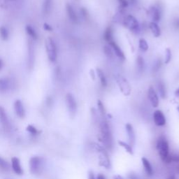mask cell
<instances>
[{
    "instance_id": "1",
    "label": "cell",
    "mask_w": 179,
    "mask_h": 179,
    "mask_svg": "<svg viewBox=\"0 0 179 179\" xmlns=\"http://www.w3.org/2000/svg\"><path fill=\"white\" fill-rule=\"evenodd\" d=\"M100 132L104 148L110 151L113 149V135L110 125L105 118L100 123Z\"/></svg>"
},
{
    "instance_id": "2",
    "label": "cell",
    "mask_w": 179,
    "mask_h": 179,
    "mask_svg": "<svg viewBox=\"0 0 179 179\" xmlns=\"http://www.w3.org/2000/svg\"><path fill=\"white\" fill-rule=\"evenodd\" d=\"M157 150H158V153L160 155L161 160L163 162H165L166 158H167L169 155V143L164 136H160L158 138V141H157L156 145Z\"/></svg>"
},
{
    "instance_id": "3",
    "label": "cell",
    "mask_w": 179,
    "mask_h": 179,
    "mask_svg": "<svg viewBox=\"0 0 179 179\" xmlns=\"http://www.w3.org/2000/svg\"><path fill=\"white\" fill-rule=\"evenodd\" d=\"M94 149L99 153V164L103 167H105L106 169H109L110 167V163L109 158V155H108L107 151H106L104 147L101 145L94 143Z\"/></svg>"
},
{
    "instance_id": "4",
    "label": "cell",
    "mask_w": 179,
    "mask_h": 179,
    "mask_svg": "<svg viewBox=\"0 0 179 179\" xmlns=\"http://www.w3.org/2000/svg\"><path fill=\"white\" fill-rule=\"evenodd\" d=\"M46 48L48 57L51 62H55L57 58V46L51 37H48L46 41Z\"/></svg>"
},
{
    "instance_id": "5",
    "label": "cell",
    "mask_w": 179,
    "mask_h": 179,
    "mask_svg": "<svg viewBox=\"0 0 179 179\" xmlns=\"http://www.w3.org/2000/svg\"><path fill=\"white\" fill-rule=\"evenodd\" d=\"M30 171L33 174H41L43 169V160L41 157H32L30 160Z\"/></svg>"
},
{
    "instance_id": "6",
    "label": "cell",
    "mask_w": 179,
    "mask_h": 179,
    "mask_svg": "<svg viewBox=\"0 0 179 179\" xmlns=\"http://www.w3.org/2000/svg\"><path fill=\"white\" fill-rule=\"evenodd\" d=\"M116 80L120 92L125 96H129L131 94L132 88L127 79L121 75H118L116 77Z\"/></svg>"
},
{
    "instance_id": "7",
    "label": "cell",
    "mask_w": 179,
    "mask_h": 179,
    "mask_svg": "<svg viewBox=\"0 0 179 179\" xmlns=\"http://www.w3.org/2000/svg\"><path fill=\"white\" fill-rule=\"evenodd\" d=\"M123 24L129 31L132 32H138L139 31V23L137 19L132 15H128L125 18Z\"/></svg>"
},
{
    "instance_id": "8",
    "label": "cell",
    "mask_w": 179,
    "mask_h": 179,
    "mask_svg": "<svg viewBox=\"0 0 179 179\" xmlns=\"http://www.w3.org/2000/svg\"><path fill=\"white\" fill-rule=\"evenodd\" d=\"M66 104L70 116L74 117L77 110V104L74 95L72 93H67L66 94Z\"/></svg>"
},
{
    "instance_id": "9",
    "label": "cell",
    "mask_w": 179,
    "mask_h": 179,
    "mask_svg": "<svg viewBox=\"0 0 179 179\" xmlns=\"http://www.w3.org/2000/svg\"><path fill=\"white\" fill-rule=\"evenodd\" d=\"M34 64V48L32 43V40L30 39L28 42V57H27V65L29 69H32Z\"/></svg>"
},
{
    "instance_id": "10",
    "label": "cell",
    "mask_w": 179,
    "mask_h": 179,
    "mask_svg": "<svg viewBox=\"0 0 179 179\" xmlns=\"http://www.w3.org/2000/svg\"><path fill=\"white\" fill-rule=\"evenodd\" d=\"M148 97L152 107L157 108L159 106V97L153 88L151 86L148 90Z\"/></svg>"
},
{
    "instance_id": "11",
    "label": "cell",
    "mask_w": 179,
    "mask_h": 179,
    "mask_svg": "<svg viewBox=\"0 0 179 179\" xmlns=\"http://www.w3.org/2000/svg\"><path fill=\"white\" fill-rule=\"evenodd\" d=\"M153 120L155 124L159 127H162L166 124V118L164 113L160 110H157L154 112Z\"/></svg>"
},
{
    "instance_id": "12",
    "label": "cell",
    "mask_w": 179,
    "mask_h": 179,
    "mask_svg": "<svg viewBox=\"0 0 179 179\" xmlns=\"http://www.w3.org/2000/svg\"><path fill=\"white\" fill-rule=\"evenodd\" d=\"M149 15L152 20V22L158 23L161 19V12L156 6H151L149 9Z\"/></svg>"
},
{
    "instance_id": "13",
    "label": "cell",
    "mask_w": 179,
    "mask_h": 179,
    "mask_svg": "<svg viewBox=\"0 0 179 179\" xmlns=\"http://www.w3.org/2000/svg\"><path fill=\"white\" fill-rule=\"evenodd\" d=\"M0 122L5 129H9L11 128V125L6 110L2 107H0Z\"/></svg>"
},
{
    "instance_id": "14",
    "label": "cell",
    "mask_w": 179,
    "mask_h": 179,
    "mask_svg": "<svg viewBox=\"0 0 179 179\" xmlns=\"http://www.w3.org/2000/svg\"><path fill=\"white\" fill-rule=\"evenodd\" d=\"M109 46L111 47V48L113 50L115 55H116L117 57H118L120 59H122V60H125V54L123 51L122 50V49L120 48V46H119L118 44L116 43V42H115L114 40L112 41L111 42H110L109 43Z\"/></svg>"
},
{
    "instance_id": "15",
    "label": "cell",
    "mask_w": 179,
    "mask_h": 179,
    "mask_svg": "<svg viewBox=\"0 0 179 179\" xmlns=\"http://www.w3.org/2000/svg\"><path fill=\"white\" fill-rule=\"evenodd\" d=\"M14 109L15 113L19 118H23L25 116V110L24 109L23 104L20 99H17L14 103Z\"/></svg>"
},
{
    "instance_id": "16",
    "label": "cell",
    "mask_w": 179,
    "mask_h": 179,
    "mask_svg": "<svg viewBox=\"0 0 179 179\" xmlns=\"http://www.w3.org/2000/svg\"><path fill=\"white\" fill-rule=\"evenodd\" d=\"M125 129L128 135L129 144L131 145L132 146H133L134 143H135V140H136L135 132H134L133 126L130 124V123H127V124H126L125 125Z\"/></svg>"
},
{
    "instance_id": "17",
    "label": "cell",
    "mask_w": 179,
    "mask_h": 179,
    "mask_svg": "<svg viewBox=\"0 0 179 179\" xmlns=\"http://www.w3.org/2000/svg\"><path fill=\"white\" fill-rule=\"evenodd\" d=\"M66 11H67V14L68 15V17L70 19V21L74 23H77L78 21V18L77 15L76 11H75L73 6L70 4H66Z\"/></svg>"
},
{
    "instance_id": "18",
    "label": "cell",
    "mask_w": 179,
    "mask_h": 179,
    "mask_svg": "<svg viewBox=\"0 0 179 179\" xmlns=\"http://www.w3.org/2000/svg\"><path fill=\"white\" fill-rule=\"evenodd\" d=\"M11 165L13 170H14L15 174H18V175H22L23 174V171L21 168V162H20L18 158H15V157L11 159Z\"/></svg>"
},
{
    "instance_id": "19",
    "label": "cell",
    "mask_w": 179,
    "mask_h": 179,
    "mask_svg": "<svg viewBox=\"0 0 179 179\" xmlns=\"http://www.w3.org/2000/svg\"><path fill=\"white\" fill-rule=\"evenodd\" d=\"M141 162H142L143 166L144 167V169L145 172H146L147 175L149 176L153 175V169H152V167L151 163H150L149 160L145 158H141Z\"/></svg>"
},
{
    "instance_id": "20",
    "label": "cell",
    "mask_w": 179,
    "mask_h": 179,
    "mask_svg": "<svg viewBox=\"0 0 179 179\" xmlns=\"http://www.w3.org/2000/svg\"><path fill=\"white\" fill-rule=\"evenodd\" d=\"M157 89L161 98L165 99L167 97V90H166L165 84L162 81H158L157 83Z\"/></svg>"
},
{
    "instance_id": "21",
    "label": "cell",
    "mask_w": 179,
    "mask_h": 179,
    "mask_svg": "<svg viewBox=\"0 0 179 179\" xmlns=\"http://www.w3.org/2000/svg\"><path fill=\"white\" fill-rule=\"evenodd\" d=\"M149 28L155 37H159L161 35V30L158 23L151 22L149 23Z\"/></svg>"
},
{
    "instance_id": "22",
    "label": "cell",
    "mask_w": 179,
    "mask_h": 179,
    "mask_svg": "<svg viewBox=\"0 0 179 179\" xmlns=\"http://www.w3.org/2000/svg\"><path fill=\"white\" fill-rule=\"evenodd\" d=\"M25 31L27 35L30 37V38L32 39V41H36L38 39V34L34 28H33L30 25H26L25 27Z\"/></svg>"
},
{
    "instance_id": "23",
    "label": "cell",
    "mask_w": 179,
    "mask_h": 179,
    "mask_svg": "<svg viewBox=\"0 0 179 179\" xmlns=\"http://www.w3.org/2000/svg\"><path fill=\"white\" fill-rule=\"evenodd\" d=\"M96 74L97 76H98L99 81H100V83L101 85L102 86L103 88H106L107 86V78H106L104 73L102 70L99 68H97L96 69Z\"/></svg>"
},
{
    "instance_id": "24",
    "label": "cell",
    "mask_w": 179,
    "mask_h": 179,
    "mask_svg": "<svg viewBox=\"0 0 179 179\" xmlns=\"http://www.w3.org/2000/svg\"><path fill=\"white\" fill-rule=\"evenodd\" d=\"M113 32L112 27L110 26V27H108L105 30L104 33V39L107 43H109L110 42L113 41Z\"/></svg>"
},
{
    "instance_id": "25",
    "label": "cell",
    "mask_w": 179,
    "mask_h": 179,
    "mask_svg": "<svg viewBox=\"0 0 179 179\" xmlns=\"http://www.w3.org/2000/svg\"><path fill=\"white\" fill-rule=\"evenodd\" d=\"M10 81L7 78H0V92H6L10 88Z\"/></svg>"
},
{
    "instance_id": "26",
    "label": "cell",
    "mask_w": 179,
    "mask_h": 179,
    "mask_svg": "<svg viewBox=\"0 0 179 179\" xmlns=\"http://www.w3.org/2000/svg\"><path fill=\"white\" fill-rule=\"evenodd\" d=\"M103 51H104V53L106 56L107 57V58H109L110 59H113L114 58L115 53H114L113 50V49L110 46H104Z\"/></svg>"
},
{
    "instance_id": "27",
    "label": "cell",
    "mask_w": 179,
    "mask_h": 179,
    "mask_svg": "<svg viewBox=\"0 0 179 179\" xmlns=\"http://www.w3.org/2000/svg\"><path fill=\"white\" fill-rule=\"evenodd\" d=\"M52 0H44L43 3V13L44 14H48L51 9Z\"/></svg>"
},
{
    "instance_id": "28",
    "label": "cell",
    "mask_w": 179,
    "mask_h": 179,
    "mask_svg": "<svg viewBox=\"0 0 179 179\" xmlns=\"http://www.w3.org/2000/svg\"><path fill=\"white\" fill-rule=\"evenodd\" d=\"M118 144L120 145L121 147H123L124 149L126 152H128L129 155H133L134 154V151H133V149H132V146L130 144H128V143L124 142L123 141H118Z\"/></svg>"
},
{
    "instance_id": "29",
    "label": "cell",
    "mask_w": 179,
    "mask_h": 179,
    "mask_svg": "<svg viewBox=\"0 0 179 179\" xmlns=\"http://www.w3.org/2000/svg\"><path fill=\"white\" fill-rule=\"evenodd\" d=\"M9 37V32H8V29L4 26L0 27V38L3 41L8 40Z\"/></svg>"
},
{
    "instance_id": "30",
    "label": "cell",
    "mask_w": 179,
    "mask_h": 179,
    "mask_svg": "<svg viewBox=\"0 0 179 179\" xmlns=\"http://www.w3.org/2000/svg\"><path fill=\"white\" fill-rule=\"evenodd\" d=\"M136 66H137V69L139 72H143L145 67V62L143 57L140 56V55L138 56L137 58H136Z\"/></svg>"
},
{
    "instance_id": "31",
    "label": "cell",
    "mask_w": 179,
    "mask_h": 179,
    "mask_svg": "<svg viewBox=\"0 0 179 179\" xmlns=\"http://www.w3.org/2000/svg\"><path fill=\"white\" fill-rule=\"evenodd\" d=\"M139 48L142 52H146L149 50V44L145 39L141 38L139 41Z\"/></svg>"
},
{
    "instance_id": "32",
    "label": "cell",
    "mask_w": 179,
    "mask_h": 179,
    "mask_svg": "<svg viewBox=\"0 0 179 179\" xmlns=\"http://www.w3.org/2000/svg\"><path fill=\"white\" fill-rule=\"evenodd\" d=\"M97 107H98V110L99 111V113H100L101 118H105L106 116V109L104 107V105L102 103V101L101 100H97Z\"/></svg>"
},
{
    "instance_id": "33",
    "label": "cell",
    "mask_w": 179,
    "mask_h": 179,
    "mask_svg": "<svg viewBox=\"0 0 179 179\" xmlns=\"http://www.w3.org/2000/svg\"><path fill=\"white\" fill-rule=\"evenodd\" d=\"M171 59V50L170 48H167L165 50V64L168 65Z\"/></svg>"
},
{
    "instance_id": "34",
    "label": "cell",
    "mask_w": 179,
    "mask_h": 179,
    "mask_svg": "<svg viewBox=\"0 0 179 179\" xmlns=\"http://www.w3.org/2000/svg\"><path fill=\"white\" fill-rule=\"evenodd\" d=\"M0 167H1V169L5 170V171H8L10 169V166L8 165V163L1 157H0Z\"/></svg>"
},
{
    "instance_id": "35",
    "label": "cell",
    "mask_w": 179,
    "mask_h": 179,
    "mask_svg": "<svg viewBox=\"0 0 179 179\" xmlns=\"http://www.w3.org/2000/svg\"><path fill=\"white\" fill-rule=\"evenodd\" d=\"M162 59L160 58H158L157 59L155 62L154 65H153V67H152V71H153L154 72H158L160 69L162 67Z\"/></svg>"
},
{
    "instance_id": "36",
    "label": "cell",
    "mask_w": 179,
    "mask_h": 179,
    "mask_svg": "<svg viewBox=\"0 0 179 179\" xmlns=\"http://www.w3.org/2000/svg\"><path fill=\"white\" fill-rule=\"evenodd\" d=\"M27 129V131L28 132H30V134H33V135H36V134H39V131L36 129V127H34V126L31 125H28L27 127V129Z\"/></svg>"
},
{
    "instance_id": "37",
    "label": "cell",
    "mask_w": 179,
    "mask_h": 179,
    "mask_svg": "<svg viewBox=\"0 0 179 179\" xmlns=\"http://www.w3.org/2000/svg\"><path fill=\"white\" fill-rule=\"evenodd\" d=\"M119 4H120V7L121 9H125L126 8H127L128 5H129V3H128L127 0H118Z\"/></svg>"
},
{
    "instance_id": "38",
    "label": "cell",
    "mask_w": 179,
    "mask_h": 179,
    "mask_svg": "<svg viewBox=\"0 0 179 179\" xmlns=\"http://www.w3.org/2000/svg\"><path fill=\"white\" fill-rule=\"evenodd\" d=\"M81 15H82L84 19H88V16H89L88 10L84 7L81 8Z\"/></svg>"
},
{
    "instance_id": "39",
    "label": "cell",
    "mask_w": 179,
    "mask_h": 179,
    "mask_svg": "<svg viewBox=\"0 0 179 179\" xmlns=\"http://www.w3.org/2000/svg\"><path fill=\"white\" fill-rule=\"evenodd\" d=\"M171 155L172 162H176V163H179V154H173V155Z\"/></svg>"
},
{
    "instance_id": "40",
    "label": "cell",
    "mask_w": 179,
    "mask_h": 179,
    "mask_svg": "<svg viewBox=\"0 0 179 179\" xmlns=\"http://www.w3.org/2000/svg\"><path fill=\"white\" fill-rule=\"evenodd\" d=\"M173 25L176 30H179V18H176L173 22Z\"/></svg>"
},
{
    "instance_id": "41",
    "label": "cell",
    "mask_w": 179,
    "mask_h": 179,
    "mask_svg": "<svg viewBox=\"0 0 179 179\" xmlns=\"http://www.w3.org/2000/svg\"><path fill=\"white\" fill-rule=\"evenodd\" d=\"M43 29L46 31H48V32H52L53 31V27L48 23L43 24Z\"/></svg>"
},
{
    "instance_id": "42",
    "label": "cell",
    "mask_w": 179,
    "mask_h": 179,
    "mask_svg": "<svg viewBox=\"0 0 179 179\" xmlns=\"http://www.w3.org/2000/svg\"><path fill=\"white\" fill-rule=\"evenodd\" d=\"M90 77H91V78L92 80H95V77H96V72H94V69H90Z\"/></svg>"
},
{
    "instance_id": "43",
    "label": "cell",
    "mask_w": 179,
    "mask_h": 179,
    "mask_svg": "<svg viewBox=\"0 0 179 179\" xmlns=\"http://www.w3.org/2000/svg\"><path fill=\"white\" fill-rule=\"evenodd\" d=\"M88 179H96L95 176H94L92 171H89V174H88Z\"/></svg>"
},
{
    "instance_id": "44",
    "label": "cell",
    "mask_w": 179,
    "mask_h": 179,
    "mask_svg": "<svg viewBox=\"0 0 179 179\" xmlns=\"http://www.w3.org/2000/svg\"><path fill=\"white\" fill-rule=\"evenodd\" d=\"M129 179H139L138 178V176L134 174H130V175L129 176Z\"/></svg>"
},
{
    "instance_id": "45",
    "label": "cell",
    "mask_w": 179,
    "mask_h": 179,
    "mask_svg": "<svg viewBox=\"0 0 179 179\" xmlns=\"http://www.w3.org/2000/svg\"><path fill=\"white\" fill-rule=\"evenodd\" d=\"M97 179H106V178H105V176L103 175V174H98V175H97Z\"/></svg>"
},
{
    "instance_id": "46",
    "label": "cell",
    "mask_w": 179,
    "mask_h": 179,
    "mask_svg": "<svg viewBox=\"0 0 179 179\" xmlns=\"http://www.w3.org/2000/svg\"><path fill=\"white\" fill-rule=\"evenodd\" d=\"M114 179H124L123 178V177H122V176H120V175H117V176H115L113 177Z\"/></svg>"
},
{
    "instance_id": "47",
    "label": "cell",
    "mask_w": 179,
    "mask_h": 179,
    "mask_svg": "<svg viewBox=\"0 0 179 179\" xmlns=\"http://www.w3.org/2000/svg\"><path fill=\"white\" fill-rule=\"evenodd\" d=\"M175 95L179 98V88L175 91Z\"/></svg>"
},
{
    "instance_id": "48",
    "label": "cell",
    "mask_w": 179,
    "mask_h": 179,
    "mask_svg": "<svg viewBox=\"0 0 179 179\" xmlns=\"http://www.w3.org/2000/svg\"><path fill=\"white\" fill-rule=\"evenodd\" d=\"M2 67H3V62L0 59V70L2 69Z\"/></svg>"
},
{
    "instance_id": "49",
    "label": "cell",
    "mask_w": 179,
    "mask_h": 179,
    "mask_svg": "<svg viewBox=\"0 0 179 179\" xmlns=\"http://www.w3.org/2000/svg\"><path fill=\"white\" fill-rule=\"evenodd\" d=\"M176 171L179 174V163L178 164V165L176 167Z\"/></svg>"
},
{
    "instance_id": "50",
    "label": "cell",
    "mask_w": 179,
    "mask_h": 179,
    "mask_svg": "<svg viewBox=\"0 0 179 179\" xmlns=\"http://www.w3.org/2000/svg\"><path fill=\"white\" fill-rule=\"evenodd\" d=\"M166 179H176L174 176H170L169 177H167Z\"/></svg>"
},
{
    "instance_id": "51",
    "label": "cell",
    "mask_w": 179,
    "mask_h": 179,
    "mask_svg": "<svg viewBox=\"0 0 179 179\" xmlns=\"http://www.w3.org/2000/svg\"><path fill=\"white\" fill-rule=\"evenodd\" d=\"M177 110H178V111L179 112V106H178V107H177Z\"/></svg>"
},
{
    "instance_id": "52",
    "label": "cell",
    "mask_w": 179,
    "mask_h": 179,
    "mask_svg": "<svg viewBox=\"0 0 179 179\" xmlns=\"http://www.w3.org/2000/svg\"><path fill=\"white\" fill-rule=\"evenodd\" d=\"M2 2V0H0V2Z\"/></svg>"
}]
</instances>
